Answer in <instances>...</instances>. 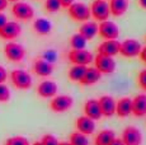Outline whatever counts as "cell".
<instances>
[{
	"label": "cell",
	"instance_id": "obj_1",
	"mask_svg": "<svg viewBox=\"0 0 146 145\" xmlns=\"http://www.w3.org/2000/svg\"><path fill=\"white\" fill-rule=\"evenodd\" d=\"M70 18L74 19L75 22H86L90 19V8L83 1H74L69 8H67Z\"/></svg>",
	"mask_w": 146,
	"mask_h": 145
},
{
	"label": "cell",
	"instance_id": "obj_2",
	"mask_svg": "<svg viewBox=\"0 0 146 145\" xmlns=\"http://www.w3.org/2000/svg\"><path fill=\"white\" fill-rule=\"evenodd\" d=\"M90 18H93L94 22H103L111 17L109 4L106 0H94L90 4Z\"/></svg>",
	"mask_w": 146,
	"mask_h": 145
},
{
	"label": "cell",
	"instance_id": "obj_3",
	"mask_svg": "<svg viewBox=\"0 0 146 145\" xmlns=\"http://www.w3.org/2000/svg\"><path fill=\"white\" fill-rule=\"evenodd\" d=\"M10 82L17 89H21V90H27L32 87V76L31 74L26 70H22V69H15L10 72Z\"/></svg>",
	"mask_w": 146,
	"mask_h": 145
},
{
	"label": "cell",
	"instance_id": "obj_4",
	"mask_svg": "<svg viewBox=\"0 0 146 145\" xmlns=\"http://www.w3.org/2000/svg\"><path fill=\"white\" fill-rule=\"evenodd\" d=\"M72 104H74V99L71 96L60 94V96H55L53 98H51L50 108L55 113H64L71 110Z\"/></svg>",
	"mask_w": 146,
	"mask_h": 145
},
{
	"label": "cell",
	"instance_id": "obj_5",
	"mask_svg": "<svg viewBox=\"0 0 146 145\" xmlns=\"http://www.w3.org/2000/svg\"><path fill=\"white\" fill-rule=\"evenodd\" d=\"M12 14L18 21L28 22L31 19H33V17H35V9H33L32 5L26 1H17L12 7Z\"/></svg>",
	"mask_w": 146,
	"mask_h": 145
},
{
	"label": "cell",
	"instance_id": "obj_6",
	"mask_svg": "<svg viewBox=\"0 0 146 145\" xmlns=\"http://www.w3.org/2000/svg\"><path fill=\"white\" fill-rule=\"evenodd\" d=\"M4 55L10 63H21L26 57V49L21 43L10 41L4 46Z\"/></svg>",
	"mask_w": 146,
	"mask_h": 145
},
{
	"label": "cell",
	"instance_id": "obj_7",
	"mask_svg": "<svg viewBox=\"0 0 146 145\" xmlns=\"http://www.w3.org/2000/svg\"><path fill=\"white\" fill-rule=\"evenodd\" d=\"M67 57H69V61L72 65H84V66L90 65L94 60V55L85 49L71 50V51L67 54Z\"/></svg>",
	"mask_w": 146,
	"mask_h": 145
},
{
	"label": "cell",
	"instance_id": "obj_8",
	"mask_svg": "<svg viewBox=\"0 0 146 145\" xmlns=\"http://www.w3.org/2000/svg\"><path fill=\"white\" fill-rule=\"evenodd\" d=\"M142 46L135 38H127V40L122 41L119 45V55H122L123 57L127 59H132V57H137L140 55Z\"/></svg>",
	"mask_w": 146,
	"mask_h": 145
},
{
	"label": "cell",
	"instance_id": "obj_9",
	"mask_svg": "<svg viewBox=\"0 0 146 145\" xmlns=\"http://www.w3.org/2000/svg\"><path fill=\"white\" fill-rule=\"evenodd\" d=\"M93 63H94V68L102 75L103 74H112V72L116 71V61L111 56L97 54Z\"/></svg>",
	"mask_w": 146,
	"mask_h": 145
},
{
	"label": "cell",
	"instance_id": "obj_10",
	"mask_svg": "<svg viewBox=\"0 0 146 145\" xmlns=\"http://www.w3.org/2000/svg\"><path fill=\"white\" fill-rule=\"evenodd\" d=\"M98 35L103 40H117L119 36V28L114 22L107 19L98 24Z\"/></svg>",
	"mask_w": 146,
	"mask_h": 145
},
{
	"label": "cell",
	"instance_id": "obj_11",
	"mask_svg": "<svg viewBox=\"0 0 146 145\" xmlns=\"http://www.w3.org/2000/svg\"><path fill=\"white\" fill-rule=\"evenodd\" d=\"M121 140L125 145H141L142 144V134L136 126H127L122 131Z\"/></svg>",
	"mask_w": 146,
	"mask_h": 145
},
{
	"label": "cell",
	"instance_id": "obj_12",
	"mask_svg": "<svg viewBox=\"0 0 146 145\" xmlns=\"http://www.w3.org/2000/svg\"><path fill=\"white\" fill-rule=\"evenodd\" d=\"M22 33V27L18 22H9L8 21L4 26L0 28V38L7 41H13L19 37Z\"/></svg>",
	"mask_w": 146,
	"mask_h": 145
},
{
	"label": "cell",
	"instance_id": "obj_13",
	"mask_svg": "<svg viewBox=\"0 0 146 145\" xmlns=\"http://www.w3.org/2000/svg\"><path fill=\"white\" fill-rule=\"evenodd\" d=\"M32 70L36 75L41 78H48L52 75L53 72V64L46 61L44 59H37V60L33 61L32 65Z\"/></svg>",
	"mask_w": 146,
	"mask_h": 145
},
{
	"label": "cell",
	"instance_id": "obj_14",
	"mask_svg": "<svg viewBox=\"0 0 146 145\" xmlns=\"http://www.w3.org/2000/svg\"><path fill=\"white\" fill-rule=\"evenodd\" d=\"M119 45H121V42L118 40H104L98 46L97 51H98V54H100V55L114 57L116 55L119 54Z\"/></svg>",
	"mask_w": 146,
	"mask_h": 145
},
{
	"label": "cell",
	"instance_id": "obj_15",
	"mask_svg": "<svg viewBox=\"0 0 146 145\" xmlns=\"http://www.w3.org/2000/svg\"><path fill=\"white\" fill-rule=\"evenodd\" d=\"M57 90L58 87L53 80H43L37 87V94L41 98H53L57 96Z\"/></svg>",
	"mask_w": 146,
	"mask_h": 145
},
{
	"label": "cell",
	"instance_id": "obj_16",
	"mask_svg": "<svg viewBox=\"0 0 146 145\" xmlns=\"http://www.w3.org/2000/svg\"><path fill=\"white\" fill-rule=\"evenodd\" d=\"M99 103V108L102 116L104 117H112L113 115H116V101L112 96H102L98 99Z\"/></svg>",
	"mask_w": 146,
	"mask_h": 145
},
{
	"label": "cell",
	"instance_id": "obj_17",
	"mask_svg": "<svg viewBox=\"0 0 146 145\" xmlns=\"http://www.w3.org/2000/svg\"><path fill=\"white\" fill-rule=\"evenodd\" d=\"M75 129L79 132L89 136L95 131V121L86 116H80L75 120Z\"/></svg>",
	"mask_w": 146,
	"mask_h": 145
},
{
	"label": "cell",
	"instance_id": "obj_18",
	"mask_svg": "<svg viewBox=\"0 0 146 145\" xmlns=\"http://www.w3.org/2000/svg\"><path fill=\"white\" fill-rule=\"evenodd\" d=\"M83 111H84V116L89 117V118L94 120V121H99L103 117L102 112H100L98 99H88V101L84 103Z\"/></svg>",
	"mask_w": 146,
	"mask_h": 145
},
{
	"label": "cell",
	"instance_id": "obj_19",
	"mask_svg": "<svg viewBox=\"0 0 146 145\" xmlns=\"http://www.w3.org/2000/svg\"><path fill=\"white\" fill-rule=\"evenodd\" d=\"M116 115L121 118L132 115V98L122 97L118 101H116Z\"/></svg>",
	"mask_w": 146,
	"mask_h": 145
},
{
	"label": "cell",
	"instance_id": "obj_20",
	"mask_svg": "<svg viewBox=\"0 0 146 145\" xmlns=\"http://www.w3.org/2000/svg\"><path fill=\"white\" fill-rule=\"evenodd\" d=\"M79 33L86 41L93 40L95 36L98 35V23L94 21H90V19L86 22H83V24L79 28Z\"/></svg>",
	"mask_w": 146,
	"mask_h": 145
},
{
	"label": "cell",
	"instance_id": "obj_21",
	"mask_svg": "<svg viewBox=\"0 0 146 145\" xmlns=\"http://www.w3.org/2000/svg\"><path fill=\"white\" fill-rule=\"evenodd\" d=\"M132 115L136 117L146 116V94H137L132 98Z\"/></svg>",
	"mask_w": 146,
	"mask_h": 145
},
{
	"label": "cell",
	"instance_id": "obj_22",
	"mask_svg": "<svg viewBox=\"0 0 146 145\" xmlns=\"http://www.w3.org/2000/svg\"><path fill=\"white\" fill-rule=\"evenodd\" d=\"M111 15L113 17H122L128 10L130 0H108Z\"/></svg>",
	"mask_w": 146,
	"mask_h": 145
},
{
	"label": "cell",
	"instance_id": "obj_23",
	"mask_svg": "<svg viewBox=\"0 0 146 145\" xmlns=\"http://www.w3.org/2000/svg\"><path fill=\"white\" fill-rule=\"evenodd\" d=\"M100 79H102V74H100L94 66H88L86 70H85V74H84V76H83V79L80 80V84L85 85V87H89V85L97 84Z\"/></svg>",
	"mask_w": 146,
	"mask_h": 145
},
{
	"label": "cell",
	"instance_id": "obj_24",
	"mask_svg": "<svg viewBox=\"0 0 146 145\" xmlns=\"http://www.w3.org/2000/svg\"><path fill=\"white\" fill-rule=\"evenodd\" d=\"M33 31L41 36H47L52 31V23L46 18H37L32 24Z\"/></svg>",
	"mask_w": 146,
	"mask_h": 145
},
{
	"label": "cell",
	"instance_id": "obj_25",
	"mask_svg": "<svg viewBox=\"0 0 146 145\" xmlns=\"http://www.w3.org/2000/svg\"><path fill=\"white\" fill-rule=\"evenodd\" d=\"M114 138H116V134H114L113 130H102L94 138V145H108Z\"/></svg>",
	"mask_w": 146,
	"mask_h": 145
},
{
	"label": "cell",
	"instance_id": "obj_26",
	"mask_svg": "<svg viewBox=\"0 0 146 145\" xmlns=\"http://www.w3.org/2000/svg\"><path fill=\"white\" fill-rule=\"evenodd\" d=\"M88 66L84 65H72L69 70V79L74 83H80V80L83 79L84 74H85V70Z\"/></svg>",
	"mask_w": 146,
	"mask_h": 145
},
{
	"label": "cell",
	"instance_id": "obj_27",
	"mask_svg": "<svg viewBox=\"0 0 146 145\" xmlns=\"http://www.w3.org/2000/svg\"><path fill=\"white\" fill-rule=\"evenodd\" d=\"M86 42H88V41H86L79 32L75 33V35H72L71 37H70V46H71V50H83V49H85Z\"/></svg>",
	"mask_w": 146,
	"mask_h": 145
},
{
	"label": "cell",
	"instance_id": "obj_28",
	"mask_svg": "<svg viewBox=\"0 0 146 145\" xmlns=\"http://www.w3.org/2000/svg\"><path fill=\"white\" fill-rule=\"evenodd\" d=\"M69 140H70L69 143L71 145H89L88 136L79 132V131H74V132L70 134Z\"/></svg>",
	"mask_w": 146,
	"mask_h": 145
},
{
	"label": "cell",
	"instance_id": "obj_29",
	"mask_svg": "<svg viewBox=\"0 0 146 145\" xmlns=\"http://www.w3.org/2000/svg\"><path fill=\"white\" fill-rule=\"evenodd\" d=\"M43 8L48 13H57L61 9V4L58 0H44Z\"/></svg>",
	"mask_w": 146,
	"mask_h": 145
},
{
	"label": "cell",
	"instance_id": "obj_30",
	"mask_svg": "<svg viewBox=\"0 0 146 145\" xmlns=\"http://www.w3.org/2000/svg\"><path fill=\"white\" fill-rule=\"evenodd\" d=\"M5 145H29V141L24 136H12L7 139Z\"/></svg>",
	"mask_w": 146,
	"mask_h": 145
},
{
	"label": "cell",
	"instance_id": "obj_31",
	"mask_svg": "<svg viewBox=\"0 0 146 145\" xmlns=\"http://www.w3.org/2000/svg\"><path fill=\"white\" fill-rule=\"evenodd\" d=\"M10 99V89L1 83L0 84V103H7Z\"/></svg>",
	"mask_w": 146,
	"mask_h": 145
},
{
	"label": "cell",
	"instance_id": "obj_32",
	"mask_svg": "<svg viewBox=\"0 0 146 145\" xmlns=\"http://www.w3.org/2000/svg\"><path fill=\"white\" fill-rule=\"evenodd\" d=\"M41 143H42V145H58L60 141H58L57 138L53 136L52 134H46V135L42 136Z\"/></svg>",
	"mask_w": 146,
	"mask_h": 145
},
{
	"label": "cell",
	"instance_id": "obj_33",
	"mask_svg": "<svg viewBox=\"0 0 146 145\" xmlns=\"http://www.w3.org/2000/svg\"><path fill=\"white\" fill-rule=\"evenodd\" d=\"M137 84L142 90L146 92V69H142L137 75Z\"/></svg>",
	"mask_w": 146,
	"mask_h": 145
},
{
	"label": "cell",
	"instance_id": "obj_34",
	"mask_svg": "<svg viewBox=\"0 0 146 145\" xmlns=\"http://www.w3.org/2000/svg\"><path fill=\"white\" fill-rule=\"evenodd\" d=\"M42 59H44L46 61H48V63H53V61L56 60V54L55 51H52V50H48V51H46L43 54V56H42Z\"/></svg>",
	"mask_w": 146,
	"mask_h": 145
},
{
	"label": "cell",
	"instance_id": "obj_35",
	"mask_svg": "<svg viewBox=\"0 0 146 145\" xmlns=\"http://www.w3.org/2000/svg\"><path fill=\"white\" fill-rule=\"evenodd\" d=\"M7 79H8L7 69H5L4 66L0 65V84H1V83H5V82H7Z\"/></svg>",
	"mask_w": 146,
	"mask_h": 145
},
{
	"label": "cell",
	"instance_id": "obj_36",
	"mask_svg": "<svg viewBox=\"0 0 146 145\" xmlns=\"http://www.w3.org/2000/svg\"><path fill=\"white\" fill-rule=\"evenodd\" d=\"M58 1H60V4H61V8H65V9H67V8H69L70 5L75 1V0H58Z\"/></svg>",
	"mask_w": 146,
	"mask_h": 145
},
{
	"label": "cell",
	"instance_id": "obj_37",
	"mask_svg": "<svg viewBox=\"0 0 146 145\" xmlns=\"http://www.w3.org/2000/svg\"><path fill=\"white\" fill-rule=\"evenodd\" d=\"M8 4H9V1H8V0H0V13L4 12V10L7 9Z\"/></svg>",
	"mask_w": 146,
	"mask_h": 145
},
{
	"label": "cell",
	"instance_id": "obj_38",
	"mask_svg": "<svg viewBox=\"0 0 146 145\" xmlns=\"http://www.w3.org/2000/svg\"><path fill=\"white\" fill-rule=\"evenodd\" d=\"M140 59H141V61H144V63L146 64V46L145 47H142L141 49V51H140Z\"/></svg>",
	"mask_w": 146,
	"mask_h": 145
},
{
	"label": "cell",
	"instance_id": "obj_39",
	"mask_svg": "<svg viewBox=\"0 0 146 145\" xmlns=\"http://www.w3.org/2000/svg\"><path fill=\"white\" fill-rule=\"evenodd\" d=\"M108 145H125V144H123V141L121 140V138H114Z\"/></svg>",
	"mask_w": 146,
	"mask_h": 145
},
{
	"label": "cell",
	"instance_id": "obj_40",
	"mask_svg": "<svg viewBox=\"0 0 146 145\" xmlns=\"http://www.w3.org/2000/svg\"><path fill=\"white\" fill-rule=\"evenodd\" d=\"M8 22V18H7V15L5 14H3V12L0 13V28H1L3 26H4L5 23Z\"/></svg>",
	"mask_w": 146,
	"mask_h": 145
},
{
	"label": "cell",
	"instance_id": "obj_41",
	"mask_svg": "<svg viewBox=\"0 0 146 145\" xmlns=\"http://www.w3.org/2000/svg\"><path fill=\"white\" fill-rule=\"evenodd\" d=\"M139 5L142 8V9L146 10V0H139Z\"/></svg>",
	"mask_w": 146,
	"mask_h": 145
},
{
	"label": "cell",
	"instance_id": "obj_42",
	"mask_svg": "<svg viewBox=\"0 0 146 145\" xmlns=\"http://www.w3.org/2000/svg\"><path fill=\"white\" fill-rule=\"evenodd\" d=\"M58 145H71V144H70L69 141H62V143H60Z\"/></svg>",
	"mask_w": 146,
	"mask_h": 145
},
{
	"label": "cell",
	"instance_id": "obj_43",
	"mask_svg": "<svg viewBox=\"0 0 146 145\" xmlns=\"http://www.w3.org/2000/svg\"><path fill=\"white\" fill-rule=\"evenodd\" d=\"M33 145H42V143H41V141H36V143L33 144Z\"/></svg>",
	"mask_w": 146,
	"mask_h": 145
},
{
	"label": "cell",
	"instance_id": "obj_44",
	"mask_svg": "<svg viewBox=\"0 0 146 145\" xmlns=\"http://www.w3.org/2000/svg\"><path fill=\"white\" fill-rule=\"evenodd\" d=\"M8 1H10V3H17V1H19V0H8Z\"/></svg>",
	"mask_w": 146,
	"mask_h": 145
},
{
	"label": "cell",
	"instance_id": "obj_45",
	"mask_svg": "<svg viewBox=\"0 0 146 145\" xmlns=\"http://www.w3.org/2000/svg\"><path fill=\"white\" fill-rule=\"evenodd\" d=\"M106 1H108V0H106Z\"/></svg>",
	"mask_w": 146,
	"mask_h": 145
}]
</instances>
